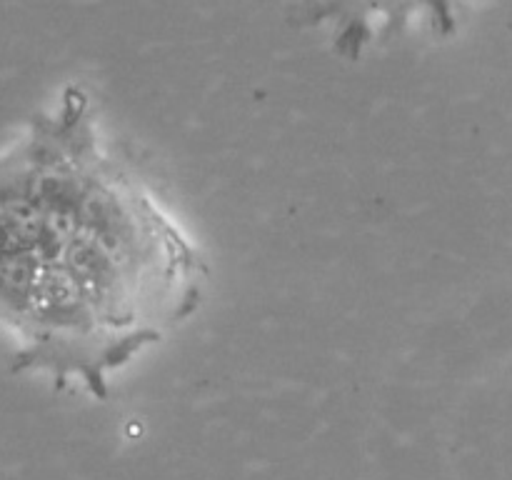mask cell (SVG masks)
Segmentation results:
<instances>
[{
  "instance_id": "obj_1",
  "label": "cell",
  "mask_w": 512,
  "mask_h": 480,
  "mask_svg": "<svg viewBox=\"0 0 512 480\" xmlns=\"http://www.w3.org/2000/svg\"><path fill=\"white\" fill-rule=\"evenodd\" d=\"M205 263L153 195L100 148L68 90L0 178V303L65 373L105 378L188 320Z\"/></svg>"
}]
</instances>
